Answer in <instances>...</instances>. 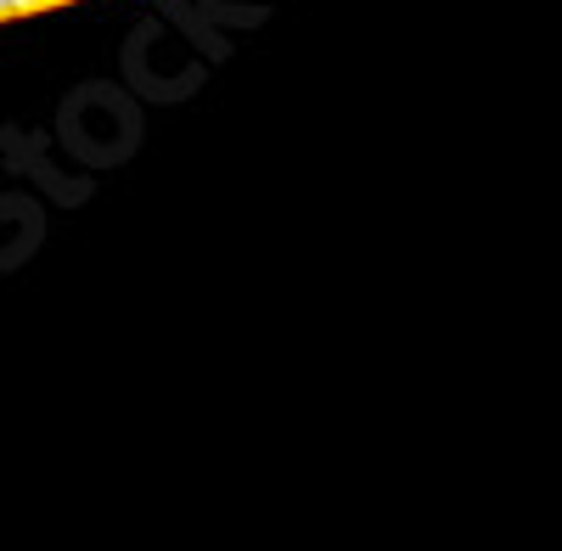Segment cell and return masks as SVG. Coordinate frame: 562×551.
I'll list each match as a JSON object with an SVG mask.
<instances>
[{
    "instance_id": "1",
    "label": "cell",
    "mask_w": 562,
    "mask_h": 551,
    "mask_svg": "<svg viewBox=\"0 0 562 551\" xmlns=\"http://www.w3.org/2000/svg\"><path fill=\"white\" fill-rule=\"evenodd\" d=\"M0 12H12V0H0Z\"/></svg>"
}]
</instances>
